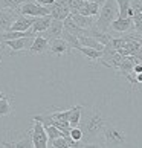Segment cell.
Listing matches in <instances>:
<instances>
[{
	"label": "cell",
	"mask_w": 142,
	"mask_h": 148,
	"mask_svg": "<svg viewBox=\"0 0 142 148\" xmlns=\"http://www.w3.org/2000/svg\"><path fill=\"white\" fill-rule=\"evenodd\" d=\"M107 124L108 119L98 108H92V110L83 108V114H81L78 127L83 130L84 147H104L101 136Z\"/></svg>",
	"instance_id": "6da1fadb"
},
{
	"label": "cell",
	"mask_w": 142,
	"mask_h": 148,
	"mask_svg": "<svg viewBox=\"0 0 142 148\" xmlns=\"http://www.w3.org/2000/svg\"><path fill=\"white\" fill-rule=\"evenodd\" d=\"M118 17H119V8H118L116 0H104L99 14L96 17L95 26L102 32H108L112 21L116 20Z\"/></svg>",
	"instance_id": "7a4b0ae2"
},
{
	"label": "cell",
	"mask_w": 142,
	"mask_h": 148,
	"mask_svg": "<svg viewBox=\"0 0 142 148\" xmlns=\"http://www.w3.org/2000/svg\"><path fill=\"white\" fill-rule=\"evenodd\" d=\"M101 139L104 147H124L127 144V136H125L124 130H121L119 127L110 122L106 125Z\"/></svg>",
	"instance_id": "3957f363"
},
{
	"label": "cell",
	"mask_w": 142,
	"mask_h": 148,
	"mask_svg": "<svg viewBox=\"0 0 142 148\" xmlns=\"http://www.w3.org/2000/svg\"><path fill=\"white\" fill-rule=\"evenodd\" d=\"M17 12L21 15H31V17H40V15H47L51 14L49 6H43V5L37 3L35 0H29L25 2L23 5H20L17 8Z\"/></svg>",
	"instance_id": "277c9868"
},
{
	"label": "cell",
	"mask_w": 142,
	"mask_h": 148,
	"mask_svg": "<svg viewBox=\"0 0 142 148\" xmlns=\"http://www.w3.org/2000/svg\"><path fill=\"white\" fill-rule=\"evenodd\" d=\"M34 124H32L31 128V138H32V144L35 148H46L47 147V133L46 128L38 119H32Z\"/></svg>",
	"instance_id": "5b68a950"
},
{
	"label": "cell",
	"mask_w": 142,
	"mask_h": 148,
	"mask_svg": "<svg viewBox=\"0 0 142 148\" xmlns=\"http://www.w3.org/2000/svg\"><path fill=\"white\" fill-rule=\"evenodd\" d=\"M35 35H29V37H20V38H14V40H5L2 41L3 46H6L9 49V53H19V52H25L29 51V47L34 41Z\"/></svg>",
	"instance_id": "8992f818"
},
{
	"label": "cell",
	"mask_w": 142,
	"mask_h": 148,
	"mask_svg": "<svg viewBox=\"0 0 142 148\" xmlns=\"http://www.w3.org/2000/svg\"><path fill=\"white\" fill-rule=\"evenodd\" d=\"M19 17L17 9L12 8H0V32L9 31L15 18Z\"/></svg>",
	"instance_id": "52a82bcc"
},
{
	"label": "cell",
	"mask_w": 142,
	"mask_h": 148,
	"mask_svg": "<svg viewBox=\"0 0 142 148\" xmlns=\"http://www.w3.org/2000/svg\"><path fill=\"white\" fill-rule=\"evenodd\" d=\"M49 11H51V17L55 20H64L70 14L67 0H55L51 6H49Z\"/></svg>",
	"instance_id": "ba28073f"
},
{
	"label": "cell",
	"mask_w": 142,
	"mask_h": 148,
	"mask_svg": "<svg viewBox=\"0 0 142 148\" xmlns=\"http://www.w3.org/2000/svg\"><path fill=\"white\" fill-rule=\"evenodd\" d=\"M70 47L69 43L64 40L63 37H58V38H54V40H49V52L55 57H61V55H66V53L70 52Z\"/></svg>",
	"instance_id": "9c48e42d"
},
{
	"label": "cell",
	"mask_w": 142,
	"mask_h": 148,
	"mask_svg": "<svg viewBox=\"0 0 142 148\" xmlns=\"http://www.w3.org/2000/svg\"><path fill=\"white\" fill-rule=\"evenodd\" d=\"M108 31L116 32V34H125V32L133 31V18L132 17H118L112 21Z\"/></svg>",
	"instance_id": "30bf717a"
},
{
	"label": "cell",
	"mask_w": 142,
	"mask_h": 148,
	"mask_svg": "<svg viewBox=\"0 0 142 148\" xmlns=\"http://www.w3.org/2000/svg\"><path fill=\"white\" fill-rule=\"evenodd\" d=\"M31 55H40V53H46L49 52V40L46 37H43L40 34H37L34 37V41L28 51Z\"/></svg>",
	"instance_id": "8fae6325"
},
{
	"label": "cell",
	"mask_w": 142,
	"mask_h": 148,
	"mask_svg": "<svg viewBox=\"0 0 142 148\" xmlns=\"http://www.w3.org/2000/svg\"><path fill=\"white\" fill-rule=\"evenodd\" d=\"M63 29H64V23H63V20H55V18H52L51 25H49V28H47L45 32H41L40 35L46 37L47 40H54V38L61 37Z\"/></svg>",
	"instance_id": "7c38bea8"
},
{
	"label": "cell",
	"mask_w": 142,
	"mask_h": 148,
	"mask_svg": "<svg viewBox=\"0 0 142 148\" xmlns=\"http://www.w3.org/2000/svg\"><path fill=\"white\" fill-rule=\"evenodd\" d=\"M51 21H52L51 14H47V15H40V17H35V18H34V23H32V26H31V31L34 32L35 35H37V34H41V32H45V31L49 28Z\"/></svg>",
	"instance_id": "4fadbf2b"
},
{
	"label": "cell",
	"mask_w": 142,
	"mask_h": 148,
	"mask_svg": "<svg viewBox=\"0 0 142 148\" xmlns=\"http://www.w3.org/2000/svg\"><path fill=\"white\" fill-rule=\"evenodd\" d=\"M35 17H31V15H21L19 14V17L15 18V21L12 23L9 31H29L32 23H34Z\"/></svg>",
	"instance_id": "5bb4252c"
},
{
	"label": "cell",
	"mask_w": 142,
	"mask_h": 148,
	"mask_svg": "<svg viewBox=\"0 0 142 148\" xmlns=\"http://www.w3.org/2000/svg\"><path fill=\"white\" fill-rule=\"evenodd\" d=\"M70 17H72V20L80 26V28H83V29H90L92 26H95V21H96L95 17H90V15H83V14H80V12L70 14Z\"/></svg>",
	"instance_id": "9a60e30c"
},
{
	"label": "cell",
	"mask_w": 142,
	"mask_h": 148,
	"mask_svg": "<svg viewBox=\"0 0 142 148\" xmlns=\"http://www.w3.org/2000/svg\"><path fill=\"white\" fill-rule=\"evenodd\" d=\"M63 23H64V29L69 31V32H72V34H75L76 37H80V35H89V29H83V28H80V26H78V25H76L75 21L72 20L70 14H69L67 17L63 20Z\"/></svg>",
	"instance_id": "2e32d148"
},
{
	"label": "cell",
	"mask_w": 142,
	"mask_h": 148,
	"mask_svg": "<svg viewBox=\"0 0 142 148\" xmlns=\"http://www.w3.org/2000/svg\"><path fill=\"white\" fill-rule=\"evenodd\" d=\"M76 51H80L83 55L90 60V61H99L101 57H102V51H98V49H93V47H87V46H80Z\"/></svg>",
	"instance_id": "e0dca14e"
},
{
	"label": "cell",
	"mask_w": 142,
	"mask_h": 148,
	"mask_svg": "<svg viewBox=\"0 0 142 148\" xmlns=\"http://www.w3.org/2000/svg\"><path fill=\"white\" fill-rule=\"evenodd\" d=\"M83 106H73L70 107V114H69V124H70V128L72 127H78L80 125V121H81V114H83Z\"/></svg>",
	"instance_id": "ac0fdd59"
},
{
	"label": "cell",
	"mask_w": 142,
	"mask_h": 148,
	"mask_svg": "<svg viewBox=\"0 0 142 148\" xmlns=\"http://www.w3.org/2000/svg\"><path fill=\"white\" fill-rule=\"evenodd\" d=\"M78 38H80L81 46L93 47V49H98V51H104V45H102V43H99L96 38H93L92 35H80Z\"/></svg>",
	"instance_id": "d6986e66"
},
{
	"label": "cell",
	"mask_w": 142,
	"mask_h": 148,
	"mask_svg": "<svg viewBox=\"0 0 142 148\" xmlns=\"http://www.w3.org/2000/svg\"><path fill=\"white\" fill-rule=\"evenodd\" d=\"M12 101L11 98L5 95L2 99H0V118H5V116H9L12 113Z\"/></svg>",
	"instance_id": "ffe728a7"
},
{
	"label": "cell",
	"mask_w": 142,
	"mask_h": 148,
	"mask_svg": "<svg viewBox=\"0 0 142 148\" xmlns=\"http://www.w3.org/2000/svg\"><path fill=\"white\" fill-rule=\"evenodd\" d=\"M61 37L66 40L67 43H69V46L72 47V49H78L80 46H81V43H80V38L76 37L75 34H72V32H69V31H66V29H63V34H61Z\"/></svg>",
	"instance_id": "44dd1931"
},
{
	"label": "cell",
	"mask_w": 142,
	"mask_h": 148,
	"mask_svg": "<svg viewBox=\"0 0 142 148\" xmlns=\"http://www.w3.org/2000/svg\"><path fill=\"white\" fill-rule=\"evenodd\" d=\"M45 128H46V133H47V145H49V142H52L54 139H57V138H60V136H63V131L60 130V128H57L55 125H52V124H47V125H45Z\"/></svg>",
	"instance_id": "7402d4cb"
},
{
	"label": "cell",
	"mask_w": 142,
	"mask_h": 148,
	"mask_svg": "<svg viewBox=\"0 0 142 148\" xmlns=\"http://www.w3.org/2000/svg\"><path fill=\"white\" fill-rule=\"evenodd\" d=\"M25 2H29V0H0V8H12V9H17L20 5H23Z\"/></svg>",
	"instance_id": "603a6c76"
},
{
	"label": "cell",
	"mask_w": 142,
	"mask_h": 148,
	"mask_svg": "<svg viewBox=\"0 0 142 148\" xmlns=\"http://www.w3.org/2000/svg\"><path fill=\"white\" fill-rule=\"evenodd\" d=\"M86 3V0H67V5H69V9H70V14H75L83 8V5Z\"/></svg>",
	"instance_id": "cb8c5ba5"
},
{
	"label": "cell",
	"mask_w": 142,
	"mask_h": 148,
	"mask_svg": "<svg viewBox=\"0 0 142 148\" xmlns=\"http://www.w3.org/2000/svg\"><path fill=\"white\" fill-rule=\"evenodd\" d=\"M133 31L142 35V12H138L133 15Z\"/></svg>",
	"instance_id": "d4e9b609"
},
{
	"label": "cell",
	"mask_w": 142,
	"mask_h": 148,
	"mask_svg": "<svg viewBox=\"0 0 142 148\" xmlns=\"http://www.w3.org/2000/svg\"><path fill=\"white\" fill-rule=\"evenodd\" d=\"M69 136H70V138H72L73 140L81 142V140H83V130H81L80 127H72V128H70Z\"/></svg>",
	"instance_id": "484cf974"
},
{
	"label": "cell",
	"mask_w": 142,
	"mask_h": 148,
	"mask_svg": "<svg viewBox=\"0 0 142 148\" xmlns=\"http://www.w3.org/2000/svg\"><path fill=\"white\" fill-rule=\"evenodd\" d=\"M37 3H40V5H43V6H51V5L55 2V0H35Z\"/></svg>",
	"instance_id": "4316f807"
},
{
	"label": "cell",
	"mask_w": 142,
	"mask_h": 148,
	"mask_svg": "<svg viewBox=\"0 0 142 148\" xmlns=\"http://www.w3.org/2000/svg\"><path fill=\"white\" fill-rule=\"evenodd\" d=\"M136 81H138V84H142V72L136 73Z\"/></svg>",
	"instance_id": "83f0119b"
},
{
	"label": "cell",
	"mask_w": 142,
	"mask_h": 148,
	"mask_svg": "<svg viewBox=\"0 0 142 148\" xmlns=\"http://www.w3.org/2000/svg\"><path fill=\"white\" fill-rule=\"evenodd\" d=\"M2 47H3V45H2V41H0V63H2Z\"/></svg>",
	"instance_id": "f1b7e54d"
},
{
	"label": "cell",
	"mask_w": 142,
	"mask_h": 148,
	"mask_svg": "<svg viewBox=\"0 0 142 148\" xmlns=\"http://www.w3.org/2000/svg\"><path fill=\"white\" fill-rule=\"evenodd\" d=\"M5 95H6V93H5V92H0V99H2V98H3Z\"/></svg>",
	"instance_id": "f546056e"
},
{
	"label": "cell",
	"mask_w": 142,
	"mask_h": 148,
	"mask_svg": "<svg viewBox=\"0 0 142 148\" xmlns=\"http://www.w3.org/2000/svg\"><path fill=\"white\" fill-rule=\"evenodd\" d=\"M141 63H142V53H141Z\"/></svg>",
	"instance_id": "4dcf8cb0"
}]
</instances>
